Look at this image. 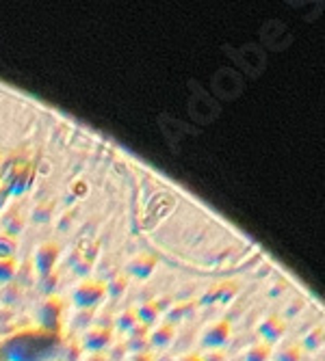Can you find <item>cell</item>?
<instances>
[{"instance_id":"1","label":"cell","mask_w":325,"mask_h":361,"mask_svg":"<svg viewBox=\"0 0 325 361\" xmlns=\"http://www.w3.org/2000/svg\"><path fill=\"white\" fill-rule=\"evenodd\" d=\"M230 334H232V326L228 320H219L215 324H211L208 329L204 331L202 336V346L206 350H217L221 346L228 344V340H230Z\"/></svg>"},{"instance_id":"2","label":"cell","mask_w":325,"mask_h":361,"mask_svg":"<svg viewBox=\"0 0 325 361\" xmlns=\"http://www.w3.org/2000/svg\"><path fill=\"white\" fill-rule=\"evenodd\" d=\"M102 299H105V286L102 283L87 281L74 290V303L78 307H95Z\"/></svg>"},{"instance_id":"3","label":"cell","mask_w":325,"mask_h":361,"mask_svg":"<svg viewBox=\"0 0 325 361\" xmlns=\"http://www.w3.org/2000/svg\"><path fill=\"white\" fill-rule=\"evenodd\" d=\"M40 318H42V322H44V326H46L48 331L50 329H57L59 318H61V305H59V301H54V299L46 301L44 307H42Z\"/></svg>"},{"instance_id":"4","label":"cell","mask_w":325,"mask_h":361,"mask_svg":"<svg viewBox=\"0 0 325 361\" xmlns=\"http://www.w3.org/2000/svg\"><path fill=\"white\" fill-rule=\"evenodd\" d=\"M109 342H111V331L109 329H93L85 338V346L89 350H93V353H100L105 346H109Z\"/></svg>"},{"instance_id":"5","label":"cell","mask_w":325,"mask_h":361,"mask_svg":"<svg viewBox=\"0 0 325 361\" xmlns=\"http://www.w3.org/2000/svg\"><path fill=\"white\" fill-rule=\"evenodd\" d=\"M57 255H59V251H57L54 245H44V247H40V251H37V255H35L37 269H40L42 273H48V271L54 267Z\"/></svg>"},{"instance_id":"6","label":"cell","mask_w":325,"mask_h":361,"mask_svg":"<svg viewBox=\"0 0 325 361\" xmlns=\"http://www.w3.org/2000/svg\"><path fill=\"white\" fill-rule=\"evenodd\" d=\"M273 353L269 344H254L247 353H245V361H271Z\"/></svg>"},{"instance_id":"7","label":"cell","mask_w":325,"mask_h":361,"mask_svg":"<svg viewBox=\"0 0 325 361\" xmlns=\"http://www.w3.org/2000/svg\"><path fill=\"white\" fill-rule=\"evenodd\" d=\"M172 338H174V329H172L170 324H162V326H158V329L154 331L152 344H154V346H165V344L172 342Z\"/></svg>"},{"instance_id":"8","label":"cell","mask_w":325,"mask_h":361,"mask_svg":"<svg viewBox=\"0 0 325 361\" xmlns=\"http://www.w3.org/2000/svg\"><path fill=\"white\" fill-rule=\"evenodd\" d=\"M273 361H302V350L297 346H284L273 355Z\"/></svg>"},{"instance_id":"9","label":"cell","mask_w":325,"mask_h":361,"mask_svg":"<svg viewBox=\"0 0 325 361\" xmlns=\"http://www.w3.org/2000/svg\"><path fill=\"white\" fill-rule=\"evenodd\" d=\"M16 273V262L13 259H0V281L11 279Z\"/></svg>"},{"instance_id":"10","label":"cell","mask_w":325,"mask_h":361,"mask_svg":"<svg viewBox=\"0 0 325 361\" xmlns=\"http://www.w3.org/2000/svg\"><path fill=\"white\" fill-rule=\"evenodd\" d=\"M180 361H204V357H202V355H187V357H182Z\"/></svg>"},{"instance_id":"11","label":"cell","mask_w":325,"mask_h":361,"mask_svg":"<svg viewBox=\"0 0 325 361\" xmlns=\"http://www.w3.org/2000/svg\"><path fill=\"white\" fill-rule=\"evenodd\" d=\"M130 361H152V357H150V355H143V353H141V355H135V357L130 359Z\"/></svg>"}]
</instances>
